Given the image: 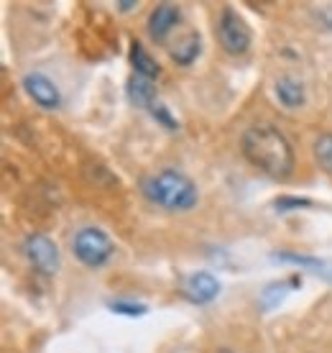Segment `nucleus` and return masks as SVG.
<instances>
[{
  "mask_svg": "<svg viewBox=\"0 0 332 353\" xmlns=\"http://www.w3.org/2000/svg\"><path fill=\"white\" fill-rule=\"evenodd\" d=\"M243 157L251 167L269 174L271 179H289L294 172V149L284 133L271 123H256L240 136Z\"/></svg>",
  "mask_w": 332,
  "mask_h": 353,
  "instance_id": "1",
  "label": "nucleus"
},
{
  "mask_svg": "<svg viewBox=\"0 0 332 353\" xmlns=\"http://www.w3.org/2000/svg\"><path fill=\"white\" fill-rule=\"evenodd\" d=\"M141 192L151 205L166 212H189L200 203V190L189 176L176 169H161L141 179Z\"/></svg>",
  "mask_w": 332,
  "mask_h": 353,
  "instance_id": "2",
  "label": "nucleus"
},
{
  "mask_svg": "<svg viewBox=\"0 0 332 353\" xmlns=\"http://www.w3.org/2000/svg\"><path fill=\"white\" fill-rule=\"evenodd\" d=\"M72 251L82 266L87 269H100L105 266L115 254V246L110 236L100 228H82L72 241Z\"/></svg>",
  "mask_w": 332,
  "mask_h": 353,
  "instance_id": "3",
  "label": "nucleus"
},
{
  "mask_svg": "<svg viewBox=\"0 0 332 353\" xmlns=\"http://www.w3.org/2000/svg\"><path fill=\"white\" fill-rule=\"evenodd\" d=\"M218 39L220 46L225 49L230 57H240L251 49V28L243 18L238 16V10L222 8L218 18Z\"/></svg>",
  "mask_w": 332,
  "mask_h": 353,
  "instance_id": "4",
  "label": "nucleus"
},
{
  "mask_svg": "<svg viewBox=\"0 0 332 353\" xmlns=\"http://www.w3.org/2000/svg\"><path fill=\"white\" fill-rule=\"evenodd\" d=\"M23 248H26L28 261L41 274L54 276V274L59 272V264H61L59 248H56V243L49 236H44V233H31L26 239V243H23Z\"/></svg>",
  "mask_w": 332,
  "mask_h": 353,
  "instance_id": "5",
  "label": "nucleus"
},
{
  "mask_svg": "<svg viewBox=\"0 0 332 353\" xmlns=\"http://www.w3.org/2000/svg\"><path fill=\"white\" fill-rule=\"evenodd\" d=\"M23 90H26L28 97L34 100L36 105H41L44 110H56L61 103L59 88H56L46 74H41V72L26 74V77H23Z\"/></svg>",
  "mask_w": 332,
  "mask_h": 353,
  "instance_id": "6",
  "label": "nucleus"
},
{
  "mask_svg": "<svg viewBox=\"0 0 332 353\" xmlns=\"http://www.w3.org/2000/svg\"><path fill=\"white\" fill-rule=\"evenodd\" d=\"M184 294L187 300L197 302V305H210L218 300L220 294V282L218 276L210 272H194L184 279Z\"/></svg>",
  "mask_w": 332,
  "mask_h": 353,
  "instance_id": "7",
  "label": "nucleus"
},
{
  "mask_svg": "<svg viewBox=\"0 0 332 353\" xmlns=\"http://www.w3.org/2000/svg\"><path fill=\"white\" fill-rule=\"evenodd\" d=\"M179 21H182V10H179V6H174V3H161V6H156V8L151 10L149 36L156 41V44H161V41H166V36L174 31Z\"/></svg>",
  "mask_w": 332,
  "mask_h": 353,
  "instance_id": "8",
  "label": "nucleus"
},
{
  "mask_svg": "<svg viewBox=\"0 0 332 353\" xmlns=\"http://www.w3.org/2000/svg\"><path fill=\"white\" fill-rule=\"evenodd\" d=\"M273 92H276V100L284 108H289V110H297V108H302L307 103L304 85L299 80H294V77H281V80H276Z\"/></svg>",
  "mask_w": 332,
  "mask_h": 353,
  "instance_id": "9",
  "label": "nucleus"
},
{
  "mask_svg": "<svg viewBox=\"0 0 332 353\" xmlns=\"http://www.w3.org/2000/svg\"><path fill=\"white\" fill-rule=\"evenodd\" d=\"M131 64H133V70H136V77H143V80H156L158 74H161L158 62L143 49V44H138V41L131 44Z\"/></svg>",
  "mask_w": 332,
  "mask_h": 353,
  "instance_id": "10",
  "label": "nucleus"
},
{
  "mask_svg": "<svg viewBox=\"0 0 332 353\" xmlns=\"http://www.w3.org/2000/svg\"><path fill=\"white\" fill-rule=\"evenodd\" d=\"M128 97H131V103H136L138 108H151L158 103V92L156 88L151 85V80H143V77H131L128 82Z\"/></svg>",
  "mask_w": 332,
  "mask_h": 353,
  "instance_id": "11",
  "label": "nucleus"
},
{
  "mask_svg": "<svg viewBox=\"0 0 332 353\" xmlns=\"http://www.w3.org/2000/svg\"><path fill=\"white\" fill-rule=\"evenodd\" d=\"M297 287H302V276H291L289 282H276V284H269L266 290H263V294H261V305H263V310H271V307H276L284 297H287L289 292L291 290H297Z\"/></svg>",
  "mask_w": 332,
  "mask_h": 353,
  "instance_id": "12",
  "label": "nucleus"
},
{
  "mask_svg": "<svg viewBox=\"0 0 332 353\" xmlns=\"http://www.w3.org/2000/svg\"><path fill=\"white\" fill-rule=\"evenodd\" d=\"M200 46H202L200 36L189 34L184 41H179V44L172 49V59H174L176 64H182V67H189V64L200 57Z\"/></svg>",
  "mask_w": 332,
  "mask_h": 353,
  "instance_id": "13",
  "label": "nucleus"
},
{
  "mask_svg": "<svg viewBox=\"0 0 332 353\" xmlns=\"http://www.w3.org/2000/svg\"><path fill=\"white\" fill-rule=\"evenodd\" d=\"M315 159L317 164L332 176V133H322L315 141Z\"/></svg>",
  "mask_w": 332,
  "mask_h": 353,
  "instance_id": "14",
  "label": "nucleus"
},
{
  "mask_svg": "<svg viewBox=\"0 0 332 353\" xmlns=\"http://www.w3.org/2000/svg\"><path fill=\"white\" fill-rule=\"evenodd\" d=\"M107 307L113 310L115 315H125V318H141V315L149 312V305L133 302V300H113V302H107Z\"/></svg>",
  "mask_w": 332,
  "mask_h": 353,
  "instance_id": "15",
  "label": "nucleus"
},
{
  "mask_svg": "<svg viewBox=\"0 0 332 353\" xmlns=\"http://www.w3.org/2000/svg\"><path fill=\"white\" fill-rule=\"evenodd\" d=\"M276 261H284V264H294L302 266V269H322V261L315 256H304V254H294V251H276Z\"/></svg>",
  "mask_w": 332,
  "mask_h": 353,
  "instance_id": "16",
  "label": "nucleus"
},
{
  "mask_svg": "<svg viewBox=\"0 0 332 353\" xmlns=\"http://www.w3.org/2000/svg\"><path fill=\"white\" fill-rule=\"evenodd\" d=\"M273 208L279 212H291L299 210V208H312V203L304 197H279V200H273Z\"/></svg>",
  "mask_w": 332,
  "mask_h": 353,
  "instance_id": "17",
  "label": "nucleus"
},
{
  "mask_svg": "<svg viewBox=\"0 0 332 353\" xmlns=\"http://www.w3.org/2000/svg\"><path fill=\"white\" fill-rule=\"evenodd\" d=\"M118 8H121V10H131V8H136V3H118Z\"/></svg>",
  "mask_w": 332,
  "mask_h": 353,
  "instance_id": "18",
  "label": "nucleus"
},
{
  "mask_svg": "<svg viewBox=\"0 0 332 353\" xmlns=\"http://www.w3.org/2000/svg\"><path fill=\"white\" fill-rule=\"evenodd\" d=\"M215 353H236V351H227V348H220V351H215Z\"/></svg>",
  "mask_w": 332,
  "mask_h": 353,
  "instance_id": "19",
  "label": "nucleus"
}]
</instances>
